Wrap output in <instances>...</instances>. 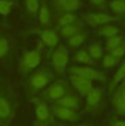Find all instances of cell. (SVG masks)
I'll list each match as a JSON object with an SVG mask.
<instances>
[{"label":"cell","instance_id":"1","mask_svg":"<svg viewBox=\"0 0 125 126\" xmlns=\"http://www.w3.org/2000/svg\"><path fill=\"white\" fill-rule=\"evenodd\" d=\"M54 80V71L49 66H39L37 69H34L28 77V88L29 91L36 94L43 91L45 88Z\"/></svg>","mask_w":125,"mask_h":126},{"label":"cell","instance_id":"2","mask_svg":"<svg viewBox=\"0 0 125 126\" xmlns=\"http://www.w3.org/2000/svg\"><path fill=\"white\" fill-rule=\"evenodd\" d=\"M33 105H34V126H53L56 118L51 112V105L43 97L33 98Z\"/></svg>","mask_w":125,"mask_h":126},{"label":"cell","instance_id":"3","mask_svg":"<svg viewBox=\"0 0 125 126\" xmlns=\"http://www.w3.org/2000/svg\"><path fill=\"white\" fill-rule=\"evenodd\" d=\"M49 63H51L54 74L63 75L68 71V66H70V52H68V48L65 45H60V43L56 48H53Z\"/></svg>","mask_w":125,"mask_h":126},{"label":"cell","instance_id":"4","mask_svg":"<svg viewBox=\"0 0 125 126\" xmlns=\"http://www.w3.org/2000/svg\"><path fill=\"white\" fill-rule=\"evenodd\" d=\"M43 62V55L40 49H29V51H25L20 59H19V72L26 75L29 72H33L34 69H37Z\"/></svg>","mask_w":125,"mask_h":126},{"label":"cell","instance_id":"5","mask_svg":"<svg viewBox=\"0 0 125 126\" xmlns=\"http://www.w3.org/2000/svg\"><path fill=\"white\" fill-rule=\"evenodd\" d=\"M70 81H66L63 79H59V80H53L45 89H43V98L46 100L48 103H56L59 98H62L65 94L70 91Z\"/></svg>","mask_w":125,"mask_h":126},{"label":"cell","instance_id":"6","mask_svg":"<svg viewBox=\"0 0 125 126\" xmlns=\"http://www.w3.org/2000/svg\"><path fill=\"white\" fill-rule=\"evenodd\" d=\"M51 112L56 120H60L63 123H76L82 117L77 109H71V108H66V106H62L57 103H51Z\"/></svg>","mask_w":125,"mask_h":126},{"label":"cell","instance_id":"7","mask_svg":"<svg viewBox=\"0 0 125 126\" xmlns=\"http://www.w3.org/2000/svg\"><path fill=\"white\" fill-rule=\"evenodd\" d=\"M116 20H119V18L105 11H93V12H86L83 16V23L90 25L93 28H99L107 23H114Z\"/></svg>","mask_w":125,"mask_h":126},{"label":"cell","instance_id":"8","mask_svg":"<svg viewBox=\"0 0 125 126\" xmlns=\"http://www.w3.org/2000/svg\"><path fill=\"white\" fill-rule=\"evenodd\" d=\"M70 75H77V77H82V79H88V80H101L104 81L105 80V75L104 72H101L99 69L93 68V66H86V65H76V66H70L68 71Z\"/></svg>","mask_w":125,"mask_h":126},{"label":"cell","instance_id":"9","mask_svg":"<svg viewBox=\"0 0 125 126\" xmlns=\"http://www.w3.org/2000/svg\"><path fill=\"white\" fill-rule=\"evenodd\" d=\"M39 39H40V45L43 46H46L49 49H53L56 48L60 43V35L57 32V29H54V28H42L39 31Z\"/></svg>","mask_w":125,"mask_h":126},{"label":"cell","instance_id":"10","mask_svg":"<svg viewBox=\"0 0 125 126\" xmlns=\"http://www.w3.org/2000/svg\"><path fill=\"white\" fill-rule=\"evenodd\" d=\"M82 8V0H51V9L57 12H76Z\"/></svg>","mask_w":125,"mask_h":126},{"label":"cell","instance_id":"11","mask_svg":"<svg viewBox=\"0 0 125 126\" xmlns=\"http://www.w3.org/2000/svg\"><path fill=\"white\" fill-rule=\"evenodd\" d=\"M68 81H70V86L79 94L80 97H85V94L94 88V81L93 80L82 79V77H77V75H70V80Z\"/></svg>","mask_w":125,"mask_h":126},{"label":"cell","instance_id":"12","mask_svg":"<svg viewBox=\"0 0 125 126\" xmlns=\"http://www.w3.org/2000/svg\"><path fill=\"white\" fill-rule=\"evenodd\" d=\"M102 98H104V89L99 86H94L93 89H90L85 94V109L86 111L97 109L102 102Z\"/></svg>","mask_w":125,"mask_h":126},{"label":"cell","instance_id":"13","mask_svg":"<svg viewBox=\"0 0 125 126\" xmlns=\"http://www.w3.org/2000/svg\"><path fill=\"white\" fill-rule=\"evenodd\" d=\"M111 105L117 115H125V88L117 86L116 89L111 92Z\"/></svg>","mask_w":125,"mask_h":126},{"label":"cell","instance_id":"14","mask_svg":"<svg viewBox=\"0 0 125 126\" xmlns=\"http://www.w3.org/2000/svg\"><path fill=\"white\" fill-rule=\"evenodd\" d=\"M37 23L40 28H49L53 25V9L45 0L40 3V8L37 11Z\"/></svg>","mask_w":125,"mask_h":126},{"label":"cell","instance_id":"15","mask_svg":"<svg viewBox=\"0 0 125 126\" xmlns=\"http://www.w3.org/2000/svg\"><path fill=\"white\" fill-rule=\"evenodd\" d=\"M57 105H62V106H66V108H71V109H77L79 111V108H80V95L76 92V91H68L66 94L62 98H59L57 102H56Z\"/></svg>","mask_w":125,"mask_h":126},{"label":"cell","instance_id":"16","mask_svg":"<svg viewBox=\"0 0 125 126\" xmlns=\"http://www.w3.org/2000/svg\"><path fill=\"white\" fill-rule=\"evenodd\" d=\"M12 114H14V108H12L11 100L3 92H0V125L3 122H8Z\"/></svg>","mask_w":125,"mask_h":126},{"label":"cell","instance_id":"17","mask_svg":"<svg viewBox=\"0 0 125 126\" xmlns=\"http://www.w3.org/2000/svg\"><path fill=\"white\" fill-rule=\"evenodd\" d=\"M76 22H79V17L76 12H57L54 17V29H59L65 25L76 23Z\"/></svg>","mask_w":125,"mask_h":126},{"label":"cell","instance_id":"18","mask_svg":"<svg viewBox=\"0 0 125 126\" xmlns=\"http://www.w3.org/2000/svg\"><path fill=\"white\" fill-rule=\"evenodd\" d=\"M80 31H83V23L82 22H76V23H70V25H65V26H62L57 29V32L60 35V39H68V37H71L74 34L80 32Z\"/></svg>","mask_w":125,"mask_h":126},{"label":"cell","instance_id":"19","mask_svg":"<svg viewBox=\"0 0 125 126\" xmlns=\"http://www.w3.org/2000/svg\"><path fill=\"white\" fill-rule=\"evenodd\" d=\"M86 39H88V32L80 31V32H77V34H74V35H71V37L66 39V48L77 51L79 48H82V45L86 42Z\"/></svg>","mask_w":125,"mask_h":126},{"label":"cell","instance_id":"20","mask_svg":"<svg viewBox=\"0 0 125 126\" xmlns=\"http://www.w3.org/2000/svg\"><path fill=\"white\" fill-rule=\"evenodd\" d=\"M97 35L99 37H104V39H108V37H113L122 32V29L114 23H107V25H102V26L97 28Z\"/></svg>","mask_w":125,"mask_h":126},{"label":"cell","instance_id":"21","mask_svg":"<svg viewBox=\"0 0 125 126\" xmlns=\"http://www.w3.org/2000/svg\"><path fill=\"white\" fill-rule=\"evenodd\" d=\"M124 79H125V60L121 63L119 66H117V69H116L114 74H113V79H111V81H110V88H108L110 94L113 92L116 88L122 83V80H124Z\"/></svg>","mask_w":125,"mask_h":126},{"label":"cell","instance_id":"22","mask_svg":"<svg viewBox=\"0 0 125 126\" xmlns=\"http://www.w3.org/2000/svg\"><path fill=\"white\" fill-rule=\"evenodd\" d=\"M107 5L113 16L117 18H125V0H108Z\"/></svg>","mask_w":125,"mask_h":126},{"label":"cell","instance_id":"23","mask_svg":"<svg viewBox=\"0 0 125 126\" xmlns=\"http://www.w3.org/2000/svg\"><path fill=\"white\" fill-rule=\"evenodd\" d=\"M73 62L77 63V65H86V66H91L93 63H94V60L91 59V55L86 51V48L85 49L79 48L76 51V54H74V57H73Z\"/></svg>","mask_w":125,"mask_h":126},{"label":"cell","instance_id":"24","mask_svg":"<svg viewBox=\"0 0 125 126\" xmlns=\"http://www.w3.org/2000/svg\"><path fill=\"white\" fill-rule=\"evenodd\" d=\"M86 51L91 55V59L94 62H99L104 57V45H101L99 42H91L88 46H86Z\"/></svg>","mask_w":125,"mask_h":126},{"label":"cell","instance_id":"25","mask_svg":"<svg viewBox=\"0 0 125 126\" xmlns=\"http://www.w3.org/2000/svg\"><path fill=\"white\" fill-rule=\"evenodd\" d=\"M125 39H124V35H122V32L121 34H117V35H113V37H108V39H105V43H104V49L107 52H110L111 49H114V48H117L121 45V43L124 42Z\"/></svg>","mask_w":125,"mask_h":126},{"label":"cell","instance_id":"26","mask_svg":"<svg viewBox=\"0 0 125 126\" xmlns=\"http://www.w3.org/2000/svg\"><path fill=\"white\" fill-rule=\"evenodd\" d=\"M40 3H42V0H25V11H26V14L31 17H36L37 11L40 8Z\"/></svg>","mask_w":125,"mask_h":126},{"label":"cell","instance_id":"27","mask_svg":"<svg viewBox=\"0 0 125 126\" xmlns=\"http://www.w3.org/2000/svg\"><path fill=\"white\" fill-rule=\"evenodd\" d=\"M119 62L121 60H117L110 52H107V54H104V57L101 59V65H102L104 69H111V68H114L116 65H119Z\"/></svg>","mask_w":125,"mask_h":126},{"label":"cell","instance_id":"28","mask_svg":"<svg viewBox=\"0 0 125 126\" xmlns=\"http://www.w3.org/2000/svg\"><path fill=\"white\" fill-rule=\"evenodd\" d=\"M11 51V43L3 34H0V60H3L8 57V54Z\"/></svg>","mask_w":125,"mask_h":126},{"label":"cell","instance_id":"29","mask_svg":"<svg viewBox=\"0 0 125 126\" xmlns=\"http://www.w3.org/2000/svg\"><path fill=\"white\" fill-rule=\"evenodd\" d=\"M14 5H16V0H0V16H9L12 9H14Z\"/></svg>","mask_w":125,"mask_h":126},{"label":"cell","instance_id":"30","mask_svg":"<svg viewBox=\"0 0 125 126\" xmlns=\"http://www.w3.org/2000/svg\"><path fill=\"white\" fill-rule=\"evenodd\" d=\"M110 54L113 55V57H116L117 60H122V59H125V40L121 43L117 48H114V49H111L110 51Z\"/></svg>","mask_w":125,"mask_h":126},{"label":"cell","instance_id":"31","mask_svg":"<svg viewBox=\"0 0 125 126\" xmlns=\"http://www.w3.org/2000/svg\"><path fill=\"white\" fill-rule=\"evenodd\" d=\"M110 126H125V118L119 117V115H114L110 118Z\"/></svg>","mask_w":125,"mask_h":126},{"label":"cell","instance_id":"32","mask_svg":"<svg viewBox=\"0 0 125 126\" xmlns=\"http://www.w3.org/2000/svg\"><path fill=\"white\" fill-rule=\"evenodd\" d=\"M91 6H96V8H102V6H105V3H107V0H88Z\"/></svg>","mask_w":125,"mask_h":126},{"label":"cell","instance_id":"33","mask_svg":"<svg viewBox=\"0 0 125 126\" xmlns=\"http://www.w3.org/2000/svg\"><path fill=\"white\" fill-rule=\"evenodd\" d=\"M76 126H94V125H91V123H79Z\"/></svg>","mask_w":125,"mask_h":126},{"label":"cell","instance_id":"34","mask_svg":"<svg viewBox=\"0 0 125 126\" xmlns=\"http://www.w3.org/2000/svg\"><path fill=\"white\" fill-rule=\"evenodd\" d=\"M53 126H66L65 123H60V125H53Z\"/></svg>","mask_w":125,"mask_h":126},{"label":"cell","instance_id":"35","mask_svg":"<svg viewBox=\"0 0 125 126\" xmlns=\"http://www.w3.org/2000/svg\"><path fill=\"white\" fill-rule=\"evenodd\" d=\"M124 28H125V22H124Z\"/></svg>","mask_w":125,"mask_h":126}]
</instances>
